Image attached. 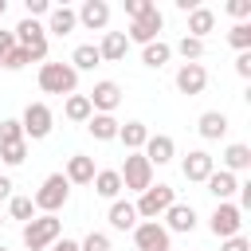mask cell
<instances>
[{"label":"cell","instance_id":"obj_14","mask_svg":"<svg viewBox=\"0 0 251 251\" xmlns=\"http://www.w3.org/2000/svg\"><path fill=\"white\" fill-rule=\"evenodd\" d=\"M184 180H208L212 173H216V165H212V153H204V149H192L188 157H184Z\"/></svg>","mask_w":251,"mask_h":251},{"label":"cell","instance_id":"obj_39","mask_svg":"<svg viewBox=\"0 0 251 251\" xmlns=\"http://www.w3.org/2000/svg\"><path fill=\"white\" fill-rule=\"evenodd\" d=\"M227 12L243 20V16H251V0H227Z\"/></svg>","mask_w":251,"mask_h":251},{"label":"cell","instance_id":"obj_1","mask_svg":"<svg viewBox=\"0 0 251 251\" xmlns=\"http://www.w3.org/2000/svg\"><path fill=\"white\" fill-rule=\"evenodd\" d=\"M59 235H63V220L59 216H35V220L24 224V247L27 251H47Z\"/></svg>","mask_w":251,"mask_h":251},{"label":"cell","instance_id":"obj_37","mask_svg":"<svg viewBox=\"0 0 251 251\" xmlns=\"http://www.w3.org/2000/svg\"><path fill=\"white\" fill-rule=\"evenodd\" d=\"M27 63H31V59H27L24 47H12V51L4 55V67H8V71H20V67H27Z\"/></svg>","mask_w":251,"mask_h":251},{"label":"cell","instance_id":"obj_12","mask_svg":"<svg viewBox=\"0 0 251 251\" xmlns=\"http://www.w3.org/2000/svg\"><path fill=\"white\" fill-rule=\"evenodd\" d=\"M86 98H90V110H102V114H110V110L122 102V86L106 78V82H98V86H94Z\"/></svg>","mask_w":251,"mask_h":251},{"label":"cell","instance_id":"obj_33","mask_svg":"<svg viewBox=\"0 0 251 251\" xmlns=\"http://www.w3.org/2000/svg\"><path fill=\"white\" fill-rule=\"evenodd\" d=\"M0 157H4L8 165H24V157H27V141H8V145H0Z\"/></svg>","mask_w":251,"mask_h":251},{"label":"cell","instance_id":"obj_45","mask_svg":"<svg viewBox=\"0 0 251 251\" xmlns=\"http://www.w3.org/2000/svg\"><path fill=\"white\" fill-rule=\"evenodd\" d=\"M0 200H12V180L0 176Z\"/></svg>","mask_w":251,"mask_h":251},{"label":"cell","instance_id":"obj_3","mask_svg":"<svg viewBox=\"0 0 251 251\" xmlns=\"http://www.w3.org/2000/svg\"><path fill=\"white\" fill-rule=\"evenodd\" d=\"M39 86L47 94H75L78 86V71L71 63H43L39 67Z\"/></svg>","mask_w":251,"mask_h":251},{"label":"cell","instance_id":"obj_28","mask_svg":"<svg viewBox=\"0 0 251 251\" xmlns=\"http://www.w3.org/2000/svg\"><path fill=\"white\" fill-rule=\"evenodd\" d=\"M63 114L71 118V122H90V98L86 94H67V106H63Z\"/></svg>","mask_w":251,"mask_h":251},{"label":"cell","instance_id":"obj_26","mask_svg":"<svg viewBox=\"0 0 251 251\" xmlns=\"http://www.w3.org/2000/svg\"><path fill=\"white\" fill-rule=\"evenodd\" d=\"M75 24H78L75 8H51V24H47V31H55V35H71Z\"/></svg>","mask_w":251,"mask_h":251},{"label":"cell","instance_id":"obj_48","mask_svg":"<svg viewBox=\"0 0 251 251\" xmlns=\"http://www.w3.org/2000/svg\"><path fill=\"white\" fill-rule=\"evenodd\" d=\"M0 251H4V247H0Z\"/></svg>","mask_w":251,"mask_h":251},{"label":"cell","instance_id":"obj_30","mask_svg":"<svg viewBox=\"0 0 251 251\" xmlns=\"http://www.w3.org/2000/svg\"><path fill=\"white\" fill-rule=\"evenodd\" d=\"M169 55H173V47H169V43H145L141 63H145V67H165V63H169Z\"/></svg>","mask_w":251,"mask_h":251},{"label":"cell","instance_id":"obj_13","mask_svg":"<svg viewBox=\"0 0 251 251\" xmlns=\"http://www.w3.org/2000/svg\"><path fill=\"white\" fill-rule=\"evenodd\" d=\"M173 153H176V145H173L169 133H149V141H145V161L149 165H169Z\"/></svg>","mask_w":251,"mask_h":251},{"label":"cell","instance_id":"obj_9","mask_svg":"<svg viewBox=\"0 0 251 251\" xmlns=\"http://www.w3.org/2000/svg\"><path fill=\"white\" fill-rule=\"evenodd\" d=\"M161 24H165V16L157 12V4H149L133 24H129V35L126 39H137V43H153V35L161 31Z\"/></svg>","mask_w":251,"mask_h":251},{"label":"cell","instance_id":"obj_32","mask_svg":"<svg viewBox=\"0 0 251 251\" xmlns=\"http://www.w3.org/2000/svg\"><path fill=\"white\" fill-rule=\"evenodd\" d=\"M176 51L184 55V63H196V59L204 55V39H192V35H184V39L176 43Z\"/></svg>","mask_w":251,"mask_h":251},{"label":"cell","instance_id":"obj_24","mask_svg":"<svg viewBox=\"0 0 251 251\" xmlns=\"http://www.w3.org/2000/svg\"><path fill=\"white\" fill-rule=\"evenodd\" d=\"M224 133H227V114H220V110L200 114V137L216 141V137H224Z\"/></svg>","mask_w":251,"mask_h":251},{"label":"cell","instance_id":"obj_44","mask_svg":"<svg viewBox=\"0 0 251 251\" xmlns=\"http://www.w3.org/2000/svg\"><path fill=\"white\" fill-rule=\"evenodd\" d=\"M51 251H78V243H75V239H55Z\"/></svg>","mask_w":251,"mask_h":251},{"label":"cell","instance_id":"obj_4","mask_svg":"<svg viewBox=\"0 0 251 251\" xmlns=\"http://www.w3.org/2000/svg\"><path fill=\"white\" fill-rule=\"evenodd\" d=\"M67 196H71L67 176H63V173H51V176L39 184V192L31 196V204H35V208H43V216H55V212L67 204Z\"/></svg>","mask_w":251,"mask_h":251},{"label":"cell","instance_id":"obj_25","mask_svg":"<svg viewBox=\"0 0 251 251\" xmlns=\"http://www.w3.org/2000/svg\"><path fill=\"white\" fill-rule=\"evenodd\" d=\"M94 192L98 196H106V200H114L118 192H122V176H118V169H102V173H94Z\"/></svg>","mask_w":251,"mask_h":251},{"label":"cell","instance_id":"obj_22","mask_svg":"<svg viewBox=\"0 0 251 251\" xmlns=\"http://www.w3.org/2000/svg\"><path fill=\"white\" fill-rule=\"evenodd\" d=\"M110 224H114L118 231H133V227H137V208H133L129 200H114V208H110Z\"/></svg>","mask_w":251,"mask_h":251},{"label":"cell","instance_id":"obj_19","mask_svg":"<svg viewBox=\"0 0 251 251\" xmlns=\"http://www.w3.org/2000/svg\"><path fill=\"white\" fill-rule=\"evenodd\" d=\"M86 129L94 133V141H114V137H118V129H122V122H118L114 114H90Z\"/></svg>","mask_w":251,"mask_h":251},{"label":"cell","instance_id":"obj_27","mask_svg":"<svg viewBox=\"0 0 251 251\" xmlns=\"http://www.w3.org/2000/svg\"><path fill=\"white\" fill-rule=\"evenodd\" d=\"M98 63H102V55H98L94 43H78L75 55H71V67H75V71H94Z\"/></svg>","mask_w":251,"mask_h":251},{"label":"cell","instance_id":"obj_36","mask_svg":"<svg viewBox=\"0 0 251 251\" xmlns=\"http://www.w3.org/2000/svg\"><path fill=\"white\" fill-rule=\"evenodd\" d=\"M78 251H110V235H102V231H90V235L78 243Z\"/></svg>","mask_w":251,"mask_h":251},{"label":"cell","instance_id":"obj_5","mask_svg":"<svg viewBox=\"0 0 251 251\" xmlns=\"http://www.w3.org/2000/svg\"><path fill=\"white\" fill-rule=\"evenodd\" d=\"M118 176H122V188L145 192V188L153 184V165L145 161V153H129V157H126V165L118 169Z\"/></svg>","mask_w":251,"mask_h":251},{"label":"cell","instance_id":"obj_42","mask_svg":"<svg viewBox=\"0 0 251 251\" xmlns=\"http://www.w3.org/2000/svg\"><path fill=\"white\" fill-rule=\"evenodd\" d=\"M220 251H247V239H243V235H231V239H224Z\"/></svg>","mask_w":251,"mask_h":251},{"label":"cell","instance_id":"obj_31","mask_svg":"<svg viewBox=\"0 0 251 251\" xmlns=\"http://www.w3.org/2000/svg\"><path fill=\"white\" fill-rule=\"evenodd\" d=\"M8 212H12V220H35V204H31V196H12L8 200Z\"/></svg>","mask_w":251,"mask_h":251},{"label":"cell","instance_id":"obj_21","mask_svg":"<svg viewBox=\"0 0 251 251\" xmlns=\"http://www.w3.org/2000/svg\"><path fill=\"white\" fill-rule=\"evenodd\" d=\"M204 184H208V192H212L216 200H227L231 192H239V180H235V173H227V169H220V173H212V176H208Z\"/></svg>","mask_w":251,"mask_h":251},{"label":"cell","instance_id":"obj_34","mask_svg":"<svg viewBox=\"0 0 251 251\" xmlns=\"http://www.w3.org/2000/svg\"><path fill=\"white\" fill-rule=\"evenodd\" d=\"M8 141H24V126L16 118H4L0 122V145H8Z\"/></svg>","mask_w":251,"mask_h":251},{"label":"cell","instance_id":"obj_17","mask_svg":"<svg viewBox=\"0 0 251 251\" xmlns=\"http://www.w3.org/2000/svg\"><path fill=\"white\" fill-rule=\"evenodd\" d=\"M165 220H169V224H161L165 231H192V227H196V212H192V204H173V208L165 212Z\"/></svg>","mask_w":251,"mask_h":251},{"label":"cell","instance_id":"obj_18","mask_svg":"<svg viewBox=\"0 0 251 251\" xmlns=\"http://www.w3.org/2000/svg\"><path fill=\"white\" fill-rule=\"evenodd\" d=\"M126 47H129L126 31H106L102 43H98V55H102L106 63H118V59H126Z\"/></svg>","mask_w":251,"mask_h":251},{"label":"cell","instance_id":"obj_15","mask_svg":"<svg viewBox=\"0 0 251 251\" xmlns=\"http://www.w3.org/2000/svg\"><path fill=\"white\" fill-rule=\"evenodd\" d=\"M67 184H90L94 180V157H86V153H75L71 161H67Z\"/></svg>","mask_w":251,"mask_h":251},{"label":"cell","instance_id":"obj_46","mask_svg":"<svg viewBox=\"0 0 251 251\" xmlns=\"http://www.w3.org/2000/svg\"><path fill=\"white\" fill-rule=\"evenodd\" d=\"M4 12H8V4H4V0H0V16H4Z\"/></svg>","mask_w":251,"mask_h":251},{"label":"cell","instance_id":"obj_47","mask_svg":"<svg viewBox=\"0 0 251 251\" xmlns=\"http://www.w3.org/2000/svg\"><path fill=\"white\" fill-rule=\"evenodd\" d=\"M0 224H4V220H0Z\"/></svg>","mask_w":251,"mask_h":251},{"label":"cell","instance_id":"obj_35","mask_svg":"<svg viewBox=\"0 0 251 251\" xmlns=\"http://www.w3.org/2000/svg\"><path fill=\"white\" fill-rule=\"evenodd\" d=\"M227 39H231V47L247 51V47H251V24H235V27L227 31Z\"/></svg>","mask_w":251,"mask_h":251},{"label":"cell","instance_id":"obj_8","mask_svg":"<svg viewBox=\"0 0 251 251\" xmlns=\"http://www.w3.org/2000/svg\"><path fill=\"white\" fill-rule=\"evenodd\" d=\"M133 243H137V251H173V247H169V231H165L157 220L137 224V227H133Z\"/></svg>","mask_w":251,"mask_h":251},{"label":"cell","instance_id":"obj_6","mask_svg":"<svg viewBox=\"0 0 251 251\" xmlns=\"http://www.w3.org/2000/svg\"><path fill=\"white\" fill-rule=\"evenodd\" d=\"M173 204H176V200H173V188H169V184H149L133 208H137V216H149V220H157V216H161V212H169Z\"/></svg>","mask_w":251,"mask_h":251},{"label":"cell","instance_id":"obj_11","mask_svg":"<svg viewBox=\"0 0 251 251\" xmlns=\"http://www.w3.org/2000/svg\"><path fill=\"white\" fill-rule=\"evenodd\" d=\"M176 86H180V94H200V90L208 86V71H204L200 63H184V67L176 71Z\"/></svg>","mask_w":251,"mask_h":251},{"label":"cell","instance_id":"obj_16","mask_svg":"<svg viewBox=\"0 0 251 251\" xmlns=\"http://www.w3.org/2000/svg\"><path fill=\"white\" fill-rule=\"evenodd\" d=\"M118 141H122L129 153H141L145 141H149V126H145V122H126V126L118 129Z\"/></svg>","mask_w":251,"mask_h":251},{"label":"cell","instance_id":"obj_20","mask_svg":"<svg viewBox=\"0 0 251 251\" xmlns=\"http://www.w3.org/2000/svg\"><path fill=\"white\" fill-rule=\"evenodd\" d=\"M75 16H78L86 27H106V20H110V4H106V0H86Z\"/></svg>","mask_w":251,"mask_h":251},{"label":"cell","instance_id":"obj_2","mask_svg":"<svg viewBox=\"0 0 251 251\" xmlns=\"http://www.w3.org/2000/svg\"><path fill=\"white\" fill-rule=\"evenodd\" d=\"M12 35H16V47H24L31 63H43V59H47V27H43V24H35V20H20Z\"/></svg>","mask_w":251,"mask_h":251},{"label":"cell","instance_id":"obj_29","mask_svg":"<svg viewBox=\"0 0 251 251\" xmlns=\"http://www.w3.org/2000/svg\"><path fill=\"white\" fill-rule=\"evenodd\" d=\"M224 165H227V173L251 169V149H247V145H227V149H224Z\"/></svg>","mask_w":251,"mask_h":251},{"label":"cell","instance_id":"obj_40","mask_svg":"<svg viewBox=\"0 0 251 251\" xmlns=\"http://www.w3.org/2000/svg\"><path fill=\"white\" fill-rule=\"evenodd\" d=\"M43 12H51L47 0H27V20H35V16H43Z\"/></svg>","mask_w":251,"mask_h":251},{"label":"cell","instance_id":"obj_7","mask_svg":"<svg viewBox=\"0 0 251 251\" xmlns=\"http://www.w3.org/2000/svg\"><path fill=\"white\" fill-rule=\"evenodd\" d=\"M212 235H220V239H231V235H239V227H243V212L235 208V204H220L216 212H212Z\"/></svg>","mask_w":251,"mask_h":251},{"label":"cell","instance_id":"obj_23","mask_svg":"<svg viewBox=\"0 0 251 251\" xmlns=\"http://www.w3.org/2000/svg\"><path fill=\"white\" fill-rule=\"evenodd\" d=\"M212 27H216V12H212V8H192V12H188V31H192V39H204Z\"/></svg>","mask_w":251,"mask_h":251},{"label":"cell","instance_id":"obj_41","mask_svg":"<svg viewBox=\"0 0 251 251\" xmlns=\"http://www.w3.org/2000/svg\"><path fill=\"white\" fill-rule=\"evenodd\" d=\"M12 47H16V35H12V31H0V67H4V55H8Z\"/></svg>","mask_w":251,"mask_h":251},{"label":"cell","instance_id":"obj_38","mask_svg":"<svg viewBox=\"0 0 251 251\" xmlns=\"http://www.w3.org/2000/svg\"><path fill=\"white\" fill-rule=\"evenodd\" d=\"M235 75H239V78H251V51H239V59H235Z\"/></svg>","mask_w":251,"mask_h":251},{"label":"cell","instance_id":"obj_10","mask_svg":"<svg viewBox=\"0 0 251 251\" xmlns=\"http://www.w3.org/2000/svg\"><path fill=\"white\" fill-rule=\"evenodd\" d=\"M20 126H24V137H35V141H39V137L51 133V110H47L43 102H31V106L24 110V122H20Z\"/></svg>","mask_w":251,"mask_h":251},{"label":"cell","instance_id":"obj_43","mask_svg":"<svg viewBox=\"0 0 251 251\" xmlns=\"http://www.w3.org/2000/svg\"><path fill=\"white\" fill-rule=\"evenodd\" d=\"M145 8H149V0H126V12H129L133 20H137V16L145 12Z\"/></svg>","mask_w":251,"mask_h":251}]
</instances>
